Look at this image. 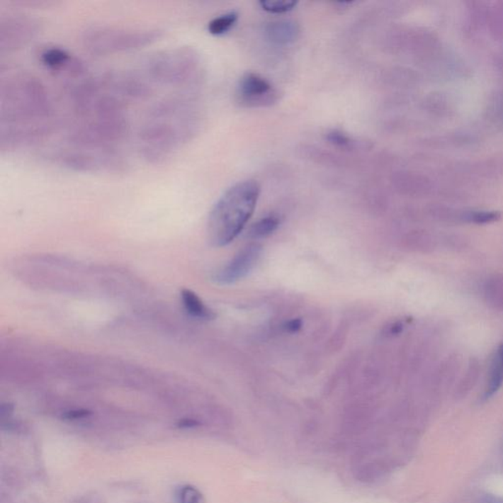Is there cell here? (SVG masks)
I'll return each mask as SVG.
<instances>
[{
  "mask_svg": "<svg viewBox=\"0 0 503 503\" xmlns=\"http://www.w3.org/2000/svg\"><path fill=\"white\" fill-rule=\"evenodd\" d=\"M50 96L39 78L16 73L0 86V147L16 149L40 143L52 133Z\"/></svg>",
  "mask_w": 503,
  "mask_h": 503,
  "instance_id": "6da1fadb",
  "label": "cell"
},
{
  "mask_svg": "<svg viewBox=\"0 0 503 503\" xmlns=\"http://www.w3.org/2000/svg\"><path fill=\"white\" fill-rule=\"evenodd\" d=\"M194 101L174 96L149 111L139 131L140 152L151 164H162L191 141L199 128Z\"/></svg>",
  "mask_w": 503,
  "mask_h": 503,
  "instance_id": "7a4b0ae2",
  "label": "cell"
},
{
  "mask_svg": "<svg viewBox=\"0 0 503 503\" xmlns=\"http://www.w3.org/2000/svg\"><path fill=\"white\" fill-rule=\"evenodd\" d=\"M260 193L254 180L236 183L223 193L208 220V238L213 247H225L238 237L255 212Z\"/></svg>",
  "mask_w": 503,
  "mask_h": 503,
  "instance_id": "3957f363",
  "label": "cell"
},
{
  "mask_svg": "<svg viewBox=\"0 0 503 503\" xmlns=\"http://www.w3.org/2000/svg\"><path fill=\"white\" fill-rule=\"evenodd\" d=\"M162 30L133 28L96 26L84 32V47L94 55H113L133 52L159 40Z\"/></svg>",
  "mask_w": 503,
  "mask_h": 503,
  "instance_id": "277c9868",
  "label": "cell"
},
{
  "mask_svg": "<svg viewBox=\"0 0 503 503\" xmlns=\"http://www.w3.org/2000/svg\"><path fill=\"white\" fill-rule=\"evenodd\" d=\"M146 70L154 82L174 87H185L198 80L200 60L192 48H170L152 55L147 60Z\"/></svg>",
  "mask_w": 503,
  "mask_h": 503,
  "instance_id": "5b68a950",
  "label": "cell"
},
{
  "mask_svg": "<svg viewBox=\"0 0 503 503\" xmlns=\"http://www.w3.org/2000/svg\"><path fill=\"white\" fill-rule=\"evenodd\" d=\"M72 148L63 149L53 154V159L65 169L78 172H120L126 162L115 149L96 148L70 144Z\"/></svg>",
  "mask_w": 503,
  "mask_h": 503,
  "instance_id": "8992f818",
  "label": "cell"
},
{
  "mask_svg": "<svg viewBox=\"0 0 503 503\" xmlns=\"http://www.w3.org/2000/svg\"><path fill=\"white\" fill-rule=\"evenodd\" d=\"M40 23L26 15H9L0 20V50L16 52L26 47L40 32Z\"/></svg>",
  "mask_w": 503,
  "mask_h": 503,
  "instance_id": "52a82bcc",
  "label": "cell"
},
{
  "mask_svg": "<svg viewBox=\"0 0 503 503\" xmlns=\"http://www.w3.org/2000/svg\"><path fill=\"white\" fill-rule=\"evenodd\" d=\"M237 98L246 108H265L278 101V94L268 79L250 72L239 81Z\"/></svg>",
  "mask_w": 503,
  "mask_h": 503,
  "instance_id": "ba28073f",
  "label": "cell"
},
{
  "mask_svg": "<svg viewBox=\"0 0 503 503\" xmlns=\"http://www.w3.org/2000/svg\"><path fill=\"white\" fill-rule=\"evenodd\" d=\"M261 247L258 244H250L239 251L233 259L213 276V281L218 286H231L242 281L260 260Z\"/></svg>",
  "mask_w": 503,
  "mask_h": 503,
  "instance_id": "9c48e42d",
  "label": "cell"
},
{
  "mask_svg": "<svg viewBox=\"0 0 503 503\" xmlns=\"http://www.w3.org/2000/svg\"><path fill=\"white\" fill-rule=\"evenodd\" d=\"M40 60L48 70L68 77H81L86 72L83 61L63 47L44 48L40 53Z\"/></svg>",
  "mask_w": 503,
  "mask_h": 503,
  "instance_id": "30bf717a",
  "label": "cell"
},
{
  "mask_svg": "<svg viewBox=\"0 0 503 503\" xmlns=\"http://www.w3.org/2000/svg\"><path fill=\"white\" fill-rule=\"evenodd\" d=\"M300 33L299 26L290 20H278L266 25V40L276 45H290L295 42Z\"/></svg>",
  "mask_w": 503,
  "mask_h": 503,
  "instance_id": "8fae6325",
  "label": "cell"
},
{
  "mask_svg": "<svg viewBox=\"0 0 503 503\" xmlns=\"http://www.w3.org/2000/svg\"><path fill=\"white\" fill-rule=\"evenodd\" d=\"M181 301L187 314L195 319L210 321L215 317L213 310L208 308L202 299L189 289H183L181 291Z\"/></svg>",
  "mask_w": 503,
  "mask_h": 503,
  "instance_id": "7c38bea8",
  "label": "cell"
},
{
  "mask_svg": "<svg viewBox=\"0 0 503 503\" xmlns=\"http://www.w3.org/2000/svg\"><path fill=\"white\" fill-rule=\"evenodd\" d=\"M490 366L489 383L485 391L486 400L497 393L503 383V343L495 350Z\"/></svg>",
  "mask_w": 503,
  "mask_h": 503,
  "instance_id": "4fadbf2b",
  "label": "cell"
},
{
  "mask_svg": "<svg viewBox=\"0 0 503 503\" xmlns=\"http://www.w3.org/2000/svg\"><path fill=\"white\" fill-rule=\"evenodd\" d=\"M281 225V218L276 215H269L254 223L249 230L252 239H265L273 234Z\"/></svg>",
  "mask_w": 503,
  "mask_h": 503,
  "instance_id": "5bb4252c",
  "label": "cell"
},
{
  "mask_svg": "<svg viewBox=\"0 0 503 503\" xmlns=\"http://www.w3.org/2000/svg\"><path fill=\"white\" fill-rule=\"evenodd\" d=\"M239 14L236 11L226 12L213 18L208 22V30L213 35H223L230 32L238 21Z\"/></svg>",
  "mask_w": 503,
  "mask_h": 503,
  "instance_id": "9a60e30c",
  "label": "cell"
},
{
  "mask_svg": "<svg viewBox=\"0 0 503 503\" xmlns=\"http://www.w3.org/2000/svg\"><path fill=\"white\" fill-rule=\"evenodd\" d=\"M296 5V1H287V0H276V1L263 0L260 2L261 9L271 14L287 13L295 9Z\"/></svg>",
  "mask_w": 503,
  "mask_h": 503,
  "instance_id": "2e32d148",
  "label": "cell"
},
{
  "mask_svg": "<svg viewBox=\"0 0 503 503\" xmlns=\"http://www.w3.org/2000/svg\"><path fill=\"white\" fill-rule=\"evenodd\" d=\"M179 503H205L202 494L194 487H183L179 492Z\"/></svg>",
  "mask_w": 503,
  "mask_h": 503,
  "instance_id": "e0dca14e",
  "label": "cell"
},
{
  "mask_svg": "<svg viewBox=\"0 0 503 503\" xmlns=\"http://www.w3.org/2000/svg\"><path fill=\"white\" fill-rule=\"evenodd\" d=\"M499 217V213L495 212H473L469 213L466 215V218L470 222L477 223V225L494 222Z\"/></svg>",
  "mask_w": 503,
  "mask_h": 503,
  "instance_id": "ac0fdd59",
  "label": "cell"
},
{
  "mask_svg": "<svg viewBox=\"0 0 503 503\" xmlns=\"http://www.w3.org/2000/svg\"><path fill=\"white\" fill-rule=\"evenodd\" d=\"M327 139L330 144L335 145V146L340 147V148H347L351 145V140H350L349 137L340 131L329 132L327 134Z\"/></svg>",
  "mask_w": 503,
  "mask_h": 503,
  "instance_id": "d6986e66",
  "label": "cell"
},
{
  "mask_svg": "<svg viewBox=\"0 0 503 503\" xmlns=\"http://www.w3.org/2000/svg\"><path fill=\"white\" fill-rule=\"evenodd\" d=\"M301 327L302 322L300 320H292V321L287 322L286 329L288 332H297L301 329Z\"/></svg>",
  "mask_w": 503,
  "mask_h": 503,
  "instance_id": "ffe728a7",
  "label": "cell"
},
{
  "mask_svg": "<svg viewBox=\"0 0 503 503\" xmlns=\"http://www.w3.org/2000/svg\"><path fill=\"white\" fill-rule=\"evenodd\" d=\"M402 329H403L402 324H401L400 322H396V324H392V327H391L390 334H400V332H402Z\"/></svg>",
  "mask_w": 503,
  "mask_h": 503,
  "instance_id": "44dd1931",
  "label": "cell"
}]
</instances>
